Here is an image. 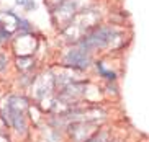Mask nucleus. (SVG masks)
Listing matches in <instances>:
<instances>
[{
    "label": "nucleus",
    "instance_id": "nucleus-1",
    "mask_svg": "<svg viewBox=\"0 0 149 142\" xmlns=\"http://www.w3.org/2000/svg\"><path fill=\"white\" fill-rule=\"evenodd\" d=\"M26 109H28V103L25 101V98L20 96H8L5 98V103L2 106V116H3L5 123L10 124L15 131L18 132H25L26 131Z\"/></svg>",
    "mask_w": 149,
    "mask_h": 142
},
{
    "label": "nucleus",
    "instance_id": "nucleus-5",
    "mask_svg": "<svg viewBox=\"0 0 149 142\" xmlns=\"http://www.w3.org/2000/svg\"><path fill=\"white\" fill-rule=\"evenodd\" d=\"M5 67H7V57L0 54V70H3Z\"/></svg>",
    "mask_w": 149,
    "mask_h": 142
},
{
    "label": "nucleus",
    "instance_id": "nucleus-2",
    "mask_svg": "<svg viewBox=\"0 0 149 142\" xmlns=\"http://www.w3.org/2000/svg\"><path fill=\"white\" fill-rule=\"evenodd\" d=\"M66 64L72 65V67H77V69H87L90 62H92V57H90V51H87L85 47L79 46V47H70L69 52L64 57Z\"/></svg>",
    "mask_w": 149,
    "mask_h": 142
},
{
    "label": "nucleus",
    "instance_id": "nucleus-4",
    "mask_svg": "<svg viewBox=\"0 0 149 142\" xmlns=\"http://www.w3.org/2000/svg\"><path fill=\"white\" fill-rule=\"evenodd\" d=\"M10 38H12V33L3 25H0V43H7Z\"/></svg>",
    "mask_w": 149,
    "mask_h": 142
},
{
    "label": "nucleus",
    "instance_id": "nucleus-3",
    "mask_svg": "<svg viewBox=\"0 0 149 142\" xmlns=\"http://www.w3.org/2000/svg\"><path fill=\"white\" fill-rule=\"evenodd\" d=\"M15 3L20 5V7H23L26 12H33V10H36V2L35 0H15Z\"/></svg>",
    "mask_w": 149,
    "mask_h": 142
}]
</instances>
